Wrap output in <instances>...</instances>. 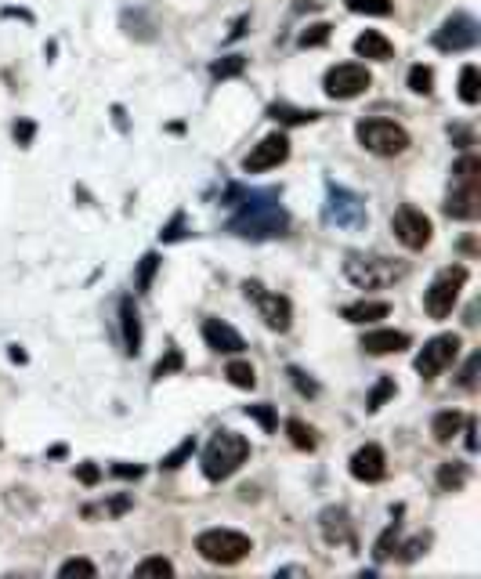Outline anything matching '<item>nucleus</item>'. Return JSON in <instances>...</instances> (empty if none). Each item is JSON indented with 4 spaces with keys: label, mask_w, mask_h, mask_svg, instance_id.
Listing matches in <instances>:
<instances>
[{
    "label": "nucleus",
    "mask_w": 481,
    "mask_h": 579,
    "mask_svg": "<svg viewBox=\"0 0 481 579\" xmlns=\"http://www.w3.org/2000/svg\"><path fill=\"white\" fill-rule=\"evenodd\" d=\"M409 91L431 94V91H434V69H431V65H413V69H409Z\"/></svg>",
    "instance_id": "nucleus-29"
},
{
    "label": "nucleus",
    "mask_w": 481,
    "mask_h": 579,
    "mask_svg": "<svg viewBox=\"0 0 481 579\" xmlns=\"http://www.w3.org/2000/svg\"><path fill=\"white\" fill-rule=\"evenodd\" d=\"M203 341H207L210 351H221V355H239V351L246 348L243 333L232 330V326L221 323V319H207V323H203Z\"/></svg>",
    "instance_id": "nucleus-15"
},
{
    "label": "nucleus",
    "mask_w": 481,
    "mask_h": 579,
    "mask_svg": "<svg viewBox=\"0 0 481 579\" xmlns=\"http://www.w3.org/2000/svg\"><path fill=\"white\" fill-rule=\"evenodd\" d=\"M138 579H149V575H174V565L167 557H145L138 568H134Z\"/></svg>",
    "instance_id": "nucleus-32"
},
{
    "label": "nucleus",
    "mask_w": 481,
    "mask_h": 579,
    "mask_svg": "<svg viewBox=\"0 0 481 579\" xmlns=\"http://www.w3.org/2000/svg\"><path fill=\"white\" fill-rule=\"evenodd\" d=\"M243 69H246V58H243V55H228V58H221V62L210 65V76H214V80H232V76H239Z\"/></svg>",
    "instance_id": "nucleus-27"
},
{
    "label": "nucleus",
    "mask_w": 481,
    "mask_h": 579,
    "mask_svg": "<svg viewBox=\"0 0 481 579\" xmlns=\"http://www.w3.org/2000/svg\"><path fill=\"white\" fill-rule=\"evenodd\" d=\"M391 232H395V239L402 243V246H409V250H424L427 243H431V236H434V225H431V218L424 214V211H417V207H399L395 211V218H391Z\"/></svg>",
    "instance_id": "nucleus-10"
},
{
    "label": "nucleus",
    "mask_w": 481,
    "mask_h": 579,
    "mask_svg": "<svg viewBox=\"0 0 481 579\" xmlns=\"http://www.w3.org/2000/svg\"><path fill=\"white\" fill-rule=\"evenodd\" d=\"M120 326H124V351L138 355L142 351V319H138V308L131 298L120 301Z\"/></svg>",
    "instance_id": "nucleus-19"
},
{
    "label": "nucleus",
    "mask_w": 481,
    "mask_h": 579,
    "mask_svg": "<svg viewBox=\"0 0 481 579\" xmlns=\"http://www.w3.org/2000/svg\"><path fill=\"white\" fill-rule=\"evenodd\" d=\"M362 348L369 355H395V351L409 348V333H402V330H369L362 337Z\"/></svg>",
    "instance_id": "nucleus-18"
},
{
    "label": "nucleus",
    "mask_w": 481,
    "mask_h": 579,
    "mask_svg": "<svg viewBox=\"0 0 481 579\" xmlns=\"http://www.w3.org/2000/svg\"><path fill=\"white\" fill-rule=\"evenodd\" d=\"M391 315V305L388 301H355L344 308V319L362 326V323H376V319H388Z\"/></svg>",
    "instance_id": "nucleus-21"
},
{
    "label": "nucleus",
    "mask_w": 481,
    "mask_h": 579,
    "mask_svg": "<svg viewBox=\"0 0 481 579\" xmlns=\"http://www.w3.org/2000/svg\"><path fill=\"white\" fill-rule=\"evenodd\" d=\"M351 474L358 481H380L388 474V456H383L380 445H362L355 456H351Z\"/></svg>",
    "instance_id": "nucleus-17"
},
{
    "label": "nucleus",
    "mask_w": 481,
    "mask_h": 579,
    "mask_svg": "<svg viewBox=\"0 0 481 579\" xmlns=\"http://www.w3.org/2000/svg\"><path fill=\"white\" fill-rule=\"evenodd\" d=\"M460 337L456 333H438V337H431L424 348H420V355H417V373L420 376H438V373H445L452 362H456V355H460Z\"/></svg>",
    "instance_id": "nucleus-11"
},
{
    "label": "nucleus",
    "mask_w": 481,
    "mask_h": 579,
    "mask_svg": "<svg viewBox=\"0 0 481 579\" xmlns=\"http://www.w3.org/2000/svg\"><path fill=\"white\" fill-rule=\"evenodd\" d=\"M326 221L337 225V229H365V221H369L365 200L355 196L351 188L330 185V192H326Z\"/></svg>",
    "instance_id": "nucleus-8"
},
{
    "label": "nucleus",
    "mask_w": 481,
    "mask_h": 579,
    "mask_svg": "<svg viewBox=\"0 0 481 579\" xmlns=\"http://www.w3.org/2000/svg\"><path fill=\"white\" fill-rule=\"evenodd\" d=\"M58 575H99V568H94V561H87V557H69L58 568Z\"/></svg>",
    "instance_id": "nucleus-37"
},
{
    "label": "nucleus",
    "mask_w": 481,
    "mask_h": 579,
    "mask_svg": "<svg viewBox=\"0 0 481 579\" xmlns=\"http://www.w3.org/2000/svg\"><path fill=\"white\" fill-rule=\"evenodd\" d=\"M246 417H253V420H257V424H261V428H264L268 435H271V431L279 428V420H275V410H271V406H264V402H261V406H246Z\"/></svg>",
    "instance_id": "nucleus-36"
},
{
    "label": "nucleus",
    "mask_w": 481,
    "mask_h": 579,
    "mask_svg": "<svg viewBox=\"0 0 481 579\" xmlns=\"http://www.w3.org/2000/svg\"><path fill=\"white\" fill-rule=\"evenodd\" d=\"M355 134H358V145L373 156H402L409 149V131L395 120H376V117L362 120Z\"/></svg>",
    "instance_id": "nucleus-6"
},
{
    "label": "nucleus",
    "mask_w": 481,
    "mask_h": 579,
    "mask_svg": "<svg viewBox=\"0 0 481 579\" xmlns=\"http://www.w3.org/2000/svg\"><path fill=\"white\" fill-rule=\"evenodd\" d=\"M477 40H481V30H477V22H474L470 15H463V12L449 15V19L438 26V33H434V48H438V51H470Z\"/></svg>",
    "instance_id": "nucleus-12"
},
{
    "label": "nucleus",
    "mask_w": 481,
    "mask_h": 579,
    "mask_svg": "<svg viewBox=\"0 0 481 579\" xmlns=\"http://www.w3.org/2000/svg\"><path fill=\"white\" fill-rule=\"evenodd\" d=\"M181 366H185L181 351H177V348H170V351H167V359H159V362H156V373H152V376H156V380H163V376H170V373H174V369H181Z\"/></svg>",
    "instance_id": "nucleus-38"
},
{
    "label": "nucleus",
    "mask_w": 481,
    "mask_h": 579,
    "mask_svg": "<svg viewBox=\"0 0 481 579\" xmlns=\"http://www.w3.org/2000/svg\"><path fill=\"white\" fill-rule=\"evenodd\" d=\"M33 131H37V127H33L30 120H19V124H15V142H19V145H30V142H33Z\"/></svg>",
    "instance_id": "nucleus-43"
},
{
    "label": "nucleus",
    "mask_w": 481,
    "mask_h": 579,
    "mask_svg": "<svg viewBox=\"0 0 481 579\" xmlns=\"http://www.w3.org/2000/svg\"><path fill=\"white\" fill-rule=\"evenodd\" d=\"M355 15H391V0H348Z\"/></svg>",
    "instance_id": "nucleus-31"
},
{
    "label": "nucleus",
    "mask_w": 481,
    "mask_h": 579,
    "mask_svg": "<svg viewBox=\"0 0 481 579\" xmlns=\"http://www.w3.org/2000/svg\"><path fill=\"white\" fill-rule=\"evenodd\" d=\"M113 474H120V478H142V467H138V463H134V467H131V463H116Z\"/></svg>",
    "instance_id": "nucleus-45"
},
{
    "label": "nucleus",
    "mask_w": 481,
    "mask_h": 579,
    "mask_svg": "<svg viewBox=\"0 0 481 579\" xmlns=\"http://www.w3.org/2000/svg\"><path fill=\"white\" fill-rule=\"evenodd\" d=\"M192 453H196V438H185V442H181V445H177L170 456H163V463H159V467H163V471H177V467H181L188 456H192Z\"/></svg>",
    "instance_id": "nucleus-33"
},
{
    "label": "nucleus",
    "mask_w": 481,
    "mask_h": 579,
    "mask_svg": "<svg viewBox=\"0 0 481 579\" xmlns=\"http://www.w3.org/2000/svg\"><path fill=\"white\" fill-rule=\"evenodd\" d=\"M355 55H358V58H373V62H388V58L395 55V48H391V40L383 37V33L365 30V33L355 40Z\"/></svg>",
    "instance_id": "nucleus-20"
},
{
    "label": "nucleus",
    "mask_w": 481,
    "mask_h": 579,
    "mask_svg": "<svg viewBox=\"0 0 481 579\" xmlns=\"http://www.w3.org/2000/svg\"><path fill=\"white\" fill-rule=\"evenodd\" d=\"M463 424H467V449H470V453H477V438H474V435H477V428H474V420H463Z\"/></svg>",
    "instance_id": "nucleus-46"
},
{
    "label": "nucleus",
    "mask_w": 481,
    "mask_h": 579,
    "mask_svg": "<svg viewBox=\"0 0 481 579\" xmlns=\"http://www.w3.org/2000/svg\"><path fill=\"white\" fill-rule=\"evenodd\" d=\"M460 99L467 106H477L481 102V76H477V65H463L460 73Z\"/></svg>",
    "instance_id": "nucleus-24"
},
{
    "label": "nucleus",
    "mask_w": 481,
    "mask_h": 579,
    "mask_svg": "<svg viewBox=\"0 0 481 579\" xmlns=\"http://www.w3.org/2000/svg\"><path fill=\"white\" fill-rule=\"evenodd\" d=\"M76 478L83 481V486H94V481H99V478H102V471H99V467H94V463H80V467H76Z\"/></svg>",
    "instance_id": "nucleus-42"
},
{
    "label": "nucleus",
    "mask_w": 481,
    "mask_h": 579,
    "mask_svg": "<svg viewBox=\"0 0 481 579\" xmlns=\"http://www.w3.org/2000/svg\"><path fill=\"white\" fill-rule=\"evenodd\" d=\"M228 207H236L228 229L243 239H275L290 229V214L282 211L275 188H250L246 192V188L232 185Z\"/></svg>",
    "instance_id": "nucleus-1"
},
{
    "label": "nucleus",
    "mask_w": 481,
    "mask_h": 579,
    "mask_svg": "<svg viewBox=\"0 0 481 579\" xmlns=\"http://www.w3.org/2000/svg\"><path fill=\"white\" fill-rule=\"evenodd\" d=\"M424 547H427V540H413V543H406V554H402V561H417V557L424 554Z\"/></svg>",
    "instance_id": "nucleus-44"
},
{
    "label": "nucleus",
    "mask_w": 481,
    "mask_h": 579,
    "mask_svg": "<svg viewBox=\"0 0 481 579\" xmlns=\"http://www.w3.org/2000/svg\"><path fill=\"white\" fill-rule=\"evenodd\" d=\"M246 456H250V442H246L243 435H236V431H218V435L210 438V445L203 449V474H207L210 481H225V478H232V474L246 463Z\"/></svg>",
    "instance_id": "nucleus-3"
},
{
    "label": "nucleus",
    "mask_w": 481,
    "mask_h": 579,
    "mask_svg": "<svg viewBox=\"0 0 481 579\" xmlns=\"http://www.w3.org/2000/svg\"><path fill=\"white\" fill-rule=\"evenodd\" d=\"M467 282V268L463 264H449L434 275V282L427 286V294H424V308L431 319H449L456 301H460V290Z\"/></svg>",
    "instance_id": "nucleus-7"
},
{
    "label": "nucleus",
    "mask_w": 481,
    "mask_h": 579,
    "mask_svg": "<svg viewBox=\"0 0 481 579\" xmlns=\"http://www.w3.org/2000/svg\"><path fill=\"white\" fill-rule=\"evenodd\" d=\"M319 525H322V536H326V543H333V547H355V525H351V514L344 511V507H326L322 514H319Z\"/></svg>",
    "instance_id": "nucleus-16"
},
{
    "label": "nucleus",
    "mask_w": 481,
    "mask_h": 579,
    "mask_svg": "<svg viewBox=\"0 0 481 579\" xmlns=\"http://www.w3.org/2000/svg\"><path fill=\"white\" fill-rule=\"evenodd\" d=\"M477 366H481V355H470L467 366H463V373H460V388H467V392L477 388Z\"/></svg>",
    "instance_id": "nucleus-39"
},
{
    "label": "nucleus",
    "mask_w": 481,
    "mask_h": 579,
    "mask_svg": "<svg viewBox=\"0 0 481 579\" xmlns=\"http://www.w3.org/2000/svg\"><path fill=\"white\" fill-rule=\"evenodd\" d=\"M481 211V160L463 156L452 167V192L445 200V214L456 221H474Z\"/></svg>",
    "instance_id": "nucleus-2"
},
{
    "label": "nucleus",
    "mask_w": 481,
    "mask_h": 579,
    "mask_svg": "<svg viewBox=\"0 0 481 579\" xmlns=\"http://www.w3.org/2000/svg\"><path fill=\"white\" fill-rule=\"evenodd\" d=\"M391 547H399V522L383 529V536H380V540H376V547H373V557H376V561H388V557L395 554Z\"/></svg>",
    "instance_id": "nucleus-30"
},
{
    "label": "nucleus",
    "mask_w": 481,
    "mask_h": 579,
    "mask_svg": "<svg viewBox=\"0 0 481 579\" xmlns=\"http://www.w3.org/2000/svg\"><path fill=\"white\" fill-rule=\"evenodd\" d=\"M467 478H470V471H467V463H442L438 467V486L445 489V493H460L463 486H467Z\"/></svg>",
    "instance_id": "nucleus-23"
},
{
    "label": "nucleus",
    "mask_w": 481,
    "mask_h": 579,
    "mask_svg": "<svg viewBox=\"0 0 481 579\" xmlns=\"http://www.w3.org/2000/svg\"><path fill=\"white\" fill-rule=\"evenodd\" d=\"M286 435H290V442L297 445V449H315V431L305 424V420H290V424H286Z\"/></svg>",
    "instance_id": "nucleus-28"
},
{
    "label": "nucleus",
    "mask_w": 481,
    "mask_h": 579,
    "mask_svg": "<svg viewBox=\"0 0 481 579\" xmlns=\"http://www.w3.org/2000/svg\"><path fill=\"white\" fill-rule=\"evenodd\" d=\"M156 268H159V254H145L142 257V264H138V290H142V294H145V290L152 286V275H156Z\"/></svg>",
    "instance_id": "nucleus-35"
},
{
    "label": "nucleus",
    "mask_w": 481,
    "mask_h": 579,
    "mask_svg": "<svg viewBox=\"0 0 481 579\" xmlns=\"http://www.w3.org/2000/svg\"><path fill=\"white\" fill-rule=\"evenodd\" d=\"M290 376H294V384H297V392L301 395H319V384L305 373V369H297V366H290Z\"/></svg>",
    "instance_id": "nucleus-40"
},
{
    "label": "nucleus",
    "mask_w": 481,
    "mask_h": 579,
    "mask_svg": "<svg viewBox=\"0 0 481 579\" xmlns=\"http://www.w3.org/2000/svg\"><path fill=\"white\" fill-rule=\"evenodd\" d=\"M369 83H373V76H369V69L358 65V62H340V65L326 69V80H322L326 94H330V99H340V102L365 94Z\"/></svg>",
    "instance_id": "nucleus-9"
},
{
    "label": "nucleus",
    "mask_w": 481,
    "mask_h": 579,
    "mask_svg": "<svg viewBox=\"0 0 481 579\" xmlns=\"http://www.w3.org/2000/svg\"><path fill=\"white\" fill-rule=\"evenodd\" d=\"M225 376L236 384V388H243V392H250L253 384H257V373H253V366L250 362H243V359H236V362H228V369H225Z\"/></svg>",
    "instance_id": "nucleus-26"
},
{
    "label": "nucleus",
    "mask_w": 481,
    "mask_h": 579,
    "mask_svg": "<svg viewBox=\"0 0 481 579\" xmlns=\"http://www.w3.org/2000/svg\"><path fill=\"white\" fill-rule=\"evenodd\" d=\"M322 113H315V109H297V106H286V102H275V106H268V120H275V124H286V127H301V124H315Z\"/></svg>",
    "instance_id": "nucleus-22"
},
{
    "label": "nucleus",
    "mask_w": 481,
    "mask_h": 579,
    "mask_svg": "<svg viewBox=\"0 0 481 579\" xmlns=\"http://www.w3.org/2000/svg\"><path fill=\"white\" fill-rule=\"evenodd\" d=\"M286 160H290V138L279 131V134L261 138V142L243 156V170H246V174H261V170H271V167H279V163H286Z\"/></svg>",
    "instance_id": "nucleus-14"
},
{
    "label": "nucleus",
    "mask_w": 481,
    "mask_h": 579,
    "mask_svg": "<svg viewBox=\"0 0 481 579\" xmlns=\"http://www.w3.org/2000/svg\"><path fill=\"white\" fill-rule=\"evenodd\" d=\"M388 395H395V380H380V384H376V392L369 395V410H380Z\"/></svg>",
    "instance_id": "nucleus-41"
},
{
    "label": "nucleus",
    "mask_w": 481,
    "mask_h": 579,
    "mask_svg": "<svg viewBox=\"0 0 481 579\" xmlns=\"http://www.w3.org/2000/svg\"><path fill=\"white\" fill-rule=\"evenodd\" d=\"M463 428V413H456V410H445V413H438L434 417V424H431V435L438 438V442H449L456 431Z\"/></svg>",
    "instance_id": "nucleus-25"
},
{
    "label": "nucleus",
    "mask_w": 481,
    "mask_h": 579,
    "mask_svg": "<svg viewBox=\"0 0 481 579\" xmlns=\"http://www.w3.org/2000/svg\"><path fill=\"white\" fill-rule=\"evenodd\" d=\"M196 550L210 565H239L253 550V543H250V536H243L236 529H207L196 536Z\"/></svg>",
    "instance_id": "nucleus-5"
},
{
    "label": "nucleus",
    "mask_w": 481,
    "mask_h": 579,
    "mask_svg": "<svg viewBox=\"0 0 481 579\" xmlns=\"http://www.w3.org/2000/svg\"><path fill=\"white\" fill-rule=\"evenodd\" d=\"M243 290H246V298H253V301H257L261 319H264L271 330H279V333L290 330V323H294V305H290V298H282V294H268V290H264L261 282H246Z\"/></svg>",
    "instance_id": "nucleus-13"
},
{
    "label": "nucleus",
    "mask_w": 481,
    "mask_h": 579,
    "mask_svg": "<svg viewBox=\"0 0 481 579\" xmlns=\"http://www.w3.org/2000/svg\"><path fill=\"white\" fill-rule=\"evenodd\" d=\"M344 275L362 290H380V286L399 282L406 275V264L395 257H383V254H348Z\"/></svg>",
    "instance_id": "nucleus-4"
},
{
    "label": "nucleus",
    "mask_w": 481,
    "mask_h": 579,
    "mask_svg": "<svg viewBox=\"0 0 481 579\" xmlns=\"http://www.w3.org/2000/svg\"><path fill=\"white\" fill-rule=\"evenodd\" d=\"M330 33H333L330 22H315V26H308V30L301 33V48H322V44L330 40Z\"/></svg>",
    "instance_id": "nucleus-34"
}]
</instances>
